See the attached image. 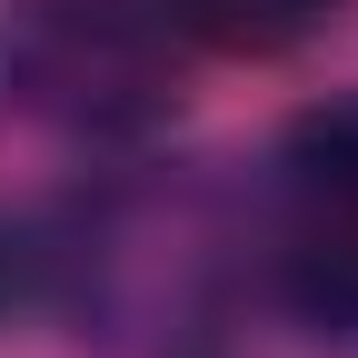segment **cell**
Segmentation results:
<instances>
[{"mask_svg": "<svg viewBox=\"0 0 358 358\" xmlns=\"http://www.w3.org/2000/svg\"><path fill=\"white\" fill-rule=\"evenodd\" d=\"M0 80L70 140H159L179 120V30L159 0H20L0 30Z\"/></svg>", "mask_w": 358, "mask_h": 358, "instance_id": "obj_1", "label": "cell"}, {"mask_svg": "<svg viewBox=\"0 0 358 358\" xmlns=\"http://www.w3.org/2000/svg\"><path fill=\"white\" fill-rule=\"evenodd\" d=\"M279 189L299 209V239H358V90L348 100H319L289 129Z\"/></svg>", "mask_w": 358, "mask_h": 358, "instance_id": "obj_2", "label": "cell"}, {"mask_svg": "<svg viewBox=\"0 0 358 358\" xmlns=\"http://www.w3.org/2000/svg\"><path fill=\"white\" fill-rule=\"evenodd\" d=\"M159 20L219 60H289L338 20V0H159Z\"/></svg>", "mask_w": 358, "mask_h": 358, "instance_id": "obj_3", "label": "cell"}, {"mask_svg": "<svg viewBox=\"0 0 358 358\" xmlns=\"http://www.w3.org/2000/svg\"><path fill=\"white\" fill-rule=\"evenodd\" d=\"M50 289V249H40L30 229H10V219H0V319H10L20 299H40Z\"/></svg>", "mask_w": 358, "mask_h": 358, "instance_id": "obj_4", "label": "cell"}]
</instances>
